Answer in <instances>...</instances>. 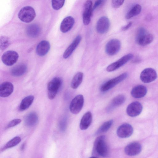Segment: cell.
I'll return each mask as SVG.
<instances>
[{"mask_svg":"<svg viewBox=\"0 0 158 158\" xmlns=\"http://www.w3.org/2000/svg\"><path fill=\"white\" fill-rule=\"evenodd\" d=\"M109 153V149L106 137L101 135L95 139L93 148V155L95 157H106Z\"/></svg>","mask_w":158,"mask_h":158,"instance_id":"1","label":"cell"},{"mask_svg":"<svg viewBox=\"0 0 158 158\" xmlns=\"http://www.w3.org/2000/svg\"><path fill=\"white\" fill-rule=\"evenodd\" d=\"M62 80L59 77L54 78L48 84V96L50 100L53 99L60 89L62 84Z\"/></svg>","mask_w":158,"mask_h":158,"instance_id":"2","label":"cell"},{"mask_svg":"<svg viewBox=\"0 0 158 158\" xmlns=\"http://www.w3.org/2000/svg\"><path fill=\"white\" fill-rule=\"evenodd\" d=\"M153 36L143 28L138 31L136 38V43L139 45L145 46L151 43L153 40Z\"/></svg>","mask_w":158,"mask_h":158,"instance_id":"3","label":"cell"},{"mask_svg":"<svg viewBox=\"0 0 158 158\" xmlns=\"http://www.w3.org/2000/svg\"><path fill=\"white\" fill-rule=\"evenodd\" d=\"M35 15L34 9L30 6H26L22 8L18 14L19 19L22 21L27 23L32 21Z\"/></svg>","mask_w":158,"mask_h":158,"instance_id":"4","label":"cell"},{"mask_svg":"<svg viewBox=\"0 0 158 158\" xmlns=\"http://www.w3.org/2000/svg\"><path fill=\"white\" fill-rule=\"evenodd\" d=\"M126 73H123L118 76L107 81L101 87L100 90L102 92L107 91L125 79L128 76Z\"/></svg>","mask_w":158,"mask_h":158,"instance_id":"5","label":"cell"},{"mask_svg":"<svg viewBox=\"0 0 158 158\" xmlns=\"http://www.w3.org/2000/svg\"><path fill=\"white\" fill-rule=\"evenodd\" d=\"M84 103V98L83 95L79 94L76 96L70 103V111L74 114L79 113L83 107Z\"/></svg>","mask_w":158,"mask_h":158,"instance_id":"6","label":"cell"},{"mask_svg":"<svg viewBox=\"0 0 158 158\" xmlns=\"http://www.w3.org/2000/svg\"><path fill=\"white\" fill-rule=\"evenodd\" d=\"M19 55L15 51L9 50L5 52L2 56L3 63L8 66L14 64L18 60Z\"/></svg>","mask_w":158,"mask_h":158,"instance_id":"7","label":"cell"},{"mask_svg":"<svg viewBox=\"0 0 158 158\" xmlns=\"http://www.w3.org/2000/svg\"><path fill=\"white\" fill-rule=\"evenodd\" d=\"M121 47L120 41L117 39H113L109 41L105 47V51L110 56L114 55L119 51Z\"/></svg>","mask_w":158,"mask_h":158,"instance_id":"8","label":"cell"},{"mask_svg":"<svg viewBox=\"0 0 158 158\" xmlns=\"http://www.w3.org/2000/svg\"><path fill=\"white\" fill-rule=\"evenodd\" d=\"M133 57V54L131 53L123 56L117 61L109 65L106 69V71L111 72L116 70L131 60Z\"/></svg>","mask_w":158,"mask_h":158,"instance_id":"9","label":"cell"},{"mask_svg":"<svg viewBox=\"0 0 158 158\" xmlns=\"http://www.w3.org/2000/svg\"><path fill=\"white\" fill-rule=\"evenodd\" d=\"M157 77L156 71L152 68H147L144 69L141 73L140 78L141 81L145 83L151 82Z\"/></svg>","mask_w":158,"mask_h":158,"instance_id":"10","label":"cell"},{"mask_svg":"<svg viewBox=\"0 0 158 158\" xmlns=\"http://www.w3.org/2000/svg\"><path fill=\"white\" fill-rule=\"evenodd\" d=\"M92 2L91 0H87L84 5L83 14V21L84 25H87L90 23L93 11Z\"/></svg>","mask_w":158,"mask_h":158,"instance_id":"11","label":"cell"},{"mask_svg":"<svg viewBox=\"0 0 158 158\" xmlns=\"http://www.w3.org/2000/svg\"><path fill=\"white\" fill-rule=\"evenodd\" d=\"M133 128L128 123H124L120 126L117 130L118 136L121 138H125L130 136L132 134Z\"/></svg>","mask_w":158,"mask_h":158,"instance_id":"12","label":"cell"},{"mask_svg":"<svg viewBox=\"0 0 158 158\" xmlns=\"http://www.w3.org/2000/svg\"><path fill=\"white\" fill-rule=\"evenodd\" d=\"M142 110L143 106L141 104L138 102H134L128 106L126 112L130 116L135 117L139 115Z\"/></svg>","mask_w":158,"mask_h":158,"instance_id":"13","label":"cell"},{"mask_svg":"<svg viewBox=\"0 0 158 158\" xmlns=\"http://www.w3.org/2000/svg\"><path fill=\"white\" fill-rule=\"evenodd\" d=\"M110 22L108 18L106 16L101 17L98 20L96 24V30L101 34L107 32L109 29Z\"/></svg>","mask_w":158,"mask_h":158,"instance_id":"14","label":"cell"},{"mask_svg":"<svg viewBox=\"0 0 158 158\" xmlns=\"http://www.w3.org/2000/svg\"><path fill=\"white\" fill-rule=\"evenodd\" d=\"M141 149L142 147L140 144L137 142H133L126 147L124 152L128 156H133L140 153Z\"/></svg>","mask_w":158,"mask_h":158,"instance_id":"15","label":"cell"},{"mask_svg":"<svg viewBox=\"0 0 158 158\" xmlns=\"http://www.w3.org/2000/svg\"><path fill=\"white\" fill-rule=\"evenodd\" d=\"M14 86L11 82L6 81L0 85V96L5 98L9 96L13 93Z\"/></svg>","mask_w":158,"mask_h":158,"instance_id":"16","label":"cell"},{"mask_svg":"<svg viewBox=\"0 0 158 158\" xmlns=\"http://www.w3.org/2000/svg\"><path fill=\"white\" fill-rule=\"evenodd\" d=\"M81 39V36L80 35H78L75 38L64 52L63 57L64 59H67L71 55L79 44Z\"/></svg>","mask_w":158,"mask_h":158,"instance_id":"17","label":"cell"},{"mask_svg":"<svg viewBox=\"0 0 158 158\" xmlns=\"http://www.w3.org/2000/svg\"><path fill=\"white\" fill-rule=\"evenodd\" d=\"M75 21L74 18L70 16L65 17L62 21L60 26V30L63 33L69 31L73 27Z\"/></svg>","mask_w":158,"mask_h":158,"instance_id":"18","label":"cell"},{"mask_svg":"<svg viewBox=\"0 0 158 158\" xmlns=\"http://www.w3.org/2000/svg\"><path fill=\"white\" fill-rule=\"evenodd\" d=\"M126 98L122 94L118 95L115 97L112 100L110 104L107 106L106 110L108 112H110L114 108L118 106L125 102Z\"/></svg>","mask_w":158,"mask_h":158,"instance_id":"19","label":"cell"},{"mask_svg":"<svg viewBox=\"0 0 158 158\" xmlns=\"http://www.w3.org/2000/svg\"><path fill=\"white\" fill-rule=\"evenodd\" d=\"M50 48V44L48 41L42 40L37 45L36 48V53L40 56H44L48 52Z\"/></svg>","mask_w":158,"mask_h":158,"instance_id":"20","label":"cell"},{"mask_svg":"<svg viewBox=\"0 0 158 158\" xmlns=\"http://www.w3.org/2000/svg\"><path fill=\"white\" fill-rule=\"evenodd\" d=\"M92 119V114L90 111L85 113L82 116L80 122V128L82 130L87 129L90 125Z\"/></svg>","mask_w":158,"mask_h":158,"instance_id":"21","label":"cell"},{"mask_svg":"<svg viewBox=\"0 0 158 158\" xmlns=\"http://www.w3.org/2000/svg\"><path fill=\"white\" fill-rule=\"evenodd\" d=\"M147 91V89L145 86L139 85L135 86L132 89L131 94L135 98H140L146 95Z\"/></svg>","mask_w":158,"mask_h":158,"instance_id":"22","label":"cell"},{"mask_svg":"<svg viewBox=\"0 0 158 158\" xmlns=\"http://www.w3.org/2000/svg\"><path fill=\"white\" fill-rule=\"evenodd\" d=\"M27 67L24 64H20L13 67L10 73L13 76L19 77L23 75L27 71Z\"/></svg>","mask_w":158,"mask_h":158,"instance_id":"23","label":"cell"},{"mask_svg":"<svg viewBox=\"0 0 158 158\" xmlns=\"http://www.w3.org/2000/svg\"><path fill=\"white\" fill-rule=\"evenodd\" d=\"M38 120V115L34 112L30 113L25 117L24 122L26 125L29 127H33L35 125Z\"/></svg>","mask_w":158,"mask_h":158,"instance_id":"24","label":"cell"},{"mask_svg":"<svg viewBox=\"0 0 158 158\" xmlns=\"http://www.w3.org/2000/svg\"><path fill=\"white\" fill-rule=\"evenodd\" d=\"M40 31V28L38 25L32 24L27 27L26 31L29 36L31 38H35L39 35Z\"/></svg>","mask_w":158,"mask_h":158,"instance_id":"25","label":"cell"},{"mask_svg":"<svg viewBox=\"0 0 158 158\" xmlns=\"http://www.w3.org/2000/svg\"><path fill=\"white\" fill-rule=\"evenodd\" d=\"M34 100V96L33 95H29L23 98L19 106V110L23 111L27 109L32 104Z\"/></svg>","mask_w":158,"mask_h":158,"instance_id":"26","label":"cell"},{"mask_svg":"<svg viewBox=\"0 0 158 158\" xmlns=\"http://www.w3.org/2000/svg\"><path fill=\"white\" fill-rule=\"evenodd\" d=\"M83 77V73L81 72H78L73 77L71 83V87L74 89H76L81 83Z\"/></svg>","mask_w":158,"mask_h":158,"instance_id":"27","label":"cell"},{"mask_svg":"<svg viewBox=\"0 0 158 158\" xmlns=\"http://www.w3.org/2000/svg\"><path fill=\"white\" fill-rule=\"evenodd\" d=\"M141 6L139 4H136L133 6L127 13L126 18L129 19L139 15L141 12Z\"/></svg>","mask_w":158,"mask_h":158,"instance_id":"28","label":"cell"},{"mask_svg":"<svg viewBox=\"0 0 158 158\" xmlns=\"http://www.w3.org/2000/svg\"><path fill=\"white\" fill-rule=\"evenodd\" d=\"M21 139L19 136L15 137L7 142L1 149V151L13 147L19 144L21 141Z\"/></svg>","mask_w":158,"mask_h":158,"instance_id":"29","label":"cell"},{"mask_svg":"<svg viewBox=\"0 0 158 158\" xmlns=\"http://www.w3.org/2000/svg\"><path fill=\"white\" fill-rule=\"evenodd\" d=\"M113 121L111 119L104 122L99 127L96 133V135L107 132L113 124Z\"/></svg>","mask_w":158,"mask_h":158,"instance_id":"30","label":"cell"},{"mask_svg":"<svg viewBox=\"0 0 158 158\" xmlns=\"http://www.w3.org/2000/svg\"><path fill=\"white\" fill-rule=\"evenodd\" d=\"M10 44L9 38L5 36H1L0 38V48L3 51L7 48Z\"/></svg>","mask_w":158,"mask_h":158,"instance_id":"31","label":"cell"},{"mask_svg":"<svg viewBox=\"0 0 158 158\" xmlns=\"http://www.w3.org/2000/svg\"><path fill=\"white\" fill-rule=\"evenodd\" d=\"M65 0H52V4L53 8L58 10L64 6Z\"/></svg>","mask_w":158,"mask_h":158,"instance_id":"32","label":"cell"},{"mask_svg":"<svg viewBox=\"0 0 158 158\" xmlns=\"http://www.w3.org/2000/svg\"><path fill=\"white\" fill-rule=\"evenodd\" d=\"M21 122V120L20 119H13L10 122L7 126L6 128V129L9 128L11 127H14L20 123Z\"/></svg>","mask_w":158,"mask_h":158,"instance_id":"33","label":"cell"},{"mask_svg":"<svg viewBox=\"0 0 158 158\" xmlns=\"http://www.w3.org/2000/svg\"><path fill=\"white\" fill-rule=\"evenodd\" d=\"M124 0H112L111 6L114 8H117L121 6L123 4Z\"/></svg>","mask_w":158,"mask_h":158,"instance_id":"34","label":"cell"},{"mask_svg":"<svg viewBox=\"0 0 158 158\" xmlns=\"http://www.w3.org/2000/svg\"><path fill=\"white\" fill-rule=\"evenodd\" d=\"M106 0H97L93 7V10H94L98 7L103 4Z\"/></svg>","mask_w":158,"mask_h":158,"instance_id":"35","label":"cell"},{"mask_svg":"<svg viewBox=\"0 0 158 158\" xmlns=\"http://www.w3.org/2000/svg\"><path fill=\"white\" fill-rule=\"evenodd\" d=\"M66 126V122L65 119L62 120L60 123V129L61 131L64 130Z\"/></svg>","mask_w":158,"mask_h":158,"instance_id":"36","label":"cell"},{"mask_svg":"<svg viewBox=\"0 0 158 158\" xmlns=\"http://www.w3.org/2000/svg\"><path fill=\"white\" fill-rule=\"evenodd\" d=\"M132 24L131 22H129L126 25L122 27V29L123 31L127 30L129 29Z\"/></svg>","mask_w":158,"mask_h":158,"instance_id":"37","label":"cell"},{"mask_svg":"<svg viewBox=\"0 0 158 158\" xmlns=\"http://www.w3.org/2000/svg\"><path fill=\"white\" fill-rule=\"evenodd\" d=\"M26 143H23L22 144L21 146V150H23L25 148V145H26Z\"/></svg>","mask_w":158,"mask_h":158,"instance_id":"38","label":"cell"}]
</instances>
